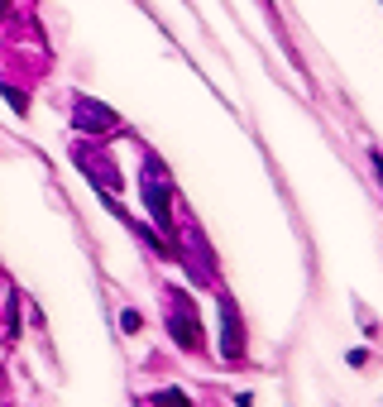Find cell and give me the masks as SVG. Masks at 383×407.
<instances>
[{"label": "cell", "instance_id": "cell-1", "mask_svg": "<svg viewBox=\"0 0 383 407\" xmlns=\"http://www.w3.org/2000/svg\"><path fill=\"white\" fill-rule=\"evenodd\" d=\"M72 125H77L82 135H96V139L120 135V115L110 106H101L96 96H77V101H72Z\"/></svg>", "mask_w": 383, "mask_h": 407}, {"label": "cell", "instance_id": "cell-2", "mask_svg": "<svg viewBox=\"0 0 383 407\" xmlns=\"http://www.w3.org/2000/svg\"><path fill=\"white\" fill-rule=\"evenodd\" d=\"M144 206H149V216L159 220V225H173V206H168V173L159 159L144 163Z\"/></svg>", "mask_w": 383, "mask_h": 407}, {"label": "cell", "instance_id": "cell-3", "mask_svg": "<svg viewBox=\"0 0 383 407\" xmlns=\"http://www.w3.org/2000/svg\"><path fill=\"white\" fill-rule=\"evenodd\" d=\"M168 335L182 345V350H201L206 345V335H201V321H196V312H187V302L182 293H173V312H168Z\"/></svg>", "mask_w": 383, "mask_h": 407}, {"label": "cell", "instance_id": "cell-4", "mask_svg": "<svg viewBox=\"0 0 383 407\" xmlns=\"http://www.w3.org/2000/svg\"><path fill=\"white\" fill-rule=\"evenodd\" d=\"M220 354H225V364H245V326H240V307L230 298L220 302Z\"/></svg>", "mask_w": 383, "mask_h": 407}, {"label": "cell", "instance_id": "cell-5", "mask_svg": "<svg viewBox=\"0 0 383 407\" xmlns=\"http://www.w3.org/2000/svg\"><path fill=\"white\" fill-rule=\"evenodd\" d=\"M149 403H159V407H177V403H187L177 388H163V393H149Z\"/></svg>", "mask_w": 383, "mask_h": 407}, {"label": "cell", "instance_id": "cell-6", "mask_svg": "<svg viewBox=\"0 0 383 407\" xmlns=\"http://www.w3.org/2000/svg\"><path fill=\"white\" fill-rule=\"evenodd\" d=\"M0 91H5V101H10V106L20 110V115L29 110V101H25V91H20V86H0Z\"/></svg>", "mask_w": 383, "mask_h": 407}, {"label": "cell", "instance_id": "cell-7", "mask_svg": "<svg viewBox=\"0 0 383 407\" xmlns=\"http://www.w3.org/2000/svg\"><path fill=\"white\" fill-rule=\"evenodd\" d=\"M120 326H125V331H130V335H135L139 326H144V316H139V312H125V316H120Z\"/></svg>", "mask_w": 383, "mask_h": 407}, {"label": "cell", "instance_id": "cell-8", "mask_svg": "<svg viewBox=\"0 0 383 407\" xmlns=\"http://www.w3.org/2000/svg\"><path fill=\"white\" fill-rule=\"evenodd\" d=\"M5 10H10V0H0V20H5Z\"/></svg>", "mask_w": 383, "mask_h": 407}]
</instances>
